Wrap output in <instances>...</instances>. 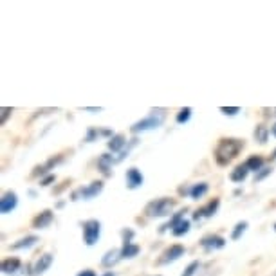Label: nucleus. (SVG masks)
I'll return each instance as SVG.
<instances>
[{"label":"nucleus","instance_id":"obj_4","mask_svg":"<svg viewBox=\"0 0 276 276\" xmlns=\"http://www.w3.org/2000/svg\"><path fill=\"white\" fill-rule=\"evenodd\" d=\"M163 119H165V114H152V116H148V118L141 119V121H137V123L132 125V132L134 134H139V132H147V130H153L161 127L163 125Z\"/></svg>","mask_w":276,"mask_h":276},{"label":"nucleus","instance_id":"obj_14","mask_svg":"<svg viewBox=\"0 0 276 276\" xmlns=\"http://www.w3.org/2000/svg\"><path fill=\"white\" fill-rule=\"evenodd\" d=\"M247 175H249V168H247L246 165H240L231 171V175L229 177H231V181L233 182H244L247 179Z\"/></svg>","mask_w":276,"mask_h":276},{"label":"nucleus","instance_id":"obj_17","mask_svg":"<svg viewBox=\"0 0 276 276\" xmlns=\"http://www.w3.org/2000/svg\"><path fill=\"white\" fill-rule=\"evenodd\" d=\"M112 165H114V157H112L110 153H103L100 157V161H98V166H100V170L103 171V173H110V168Z\"/></svg>","mask_w":276,"mask_h":276},{"label":"nucleus","instance_id":"obj_23","mask_svg":"<svg viewBox=\"0 0 276 276\" xmlns=\"http://www.w3.org/2000/svg\"><path fill=\"white\" fill-rule=\"evenodd\" d=\"M190 228H191V222H190V220H186V218H184V220H182V222L179 224V226H177V228L173 229L171 233H173V235H175V236H182V235H186V233H188V231H190Z\"/></svg>","mask_w":276,"mask_h":276},{"label":"nucleus","instance_id":"obj_21","mask_svg":"<svg viewBox=\"0 0 276 276\" xmlns=\"http://www.w3.org/2000/svg\"><path fill=\"white\" fill-rule=\"evenodd\" d=\"M38 242V238L36 236H25V238H22V240H18L17 244H13L11 249H27V247H33Z\"/></svg>","mask_w":276,"mask_h":276},{"label":"nucleus","instance_id":"obj_27","mask_svg":"<svg viewBox=\"0 0 276 276\" xmlns=\"http://www.w3.org/2000/svg\"><path fill=\"white\" fill-rule=\"evenodd\" d=\"M199 267H200V262H197V260H195V262H191V264H190L188 267L184 269V273H182V276H193L195 273L199 271Z\"/></svg>","mask_w":276,"mask_h":276},{"label":"nucleus","instance_id":"obj_18","mask_svg":"<svg viewBox=\"0 0 276 276\" xmlns=\"http://www.w3.org/2000/svg\"><path fill=\"white\" fill-rule=\"evenodd\" d=\"M141 251V247L135 246V244H123V249H121V258H134L137 256Z\"/></svg>","mask_w":276,"mask_h":276},{"label":"nucleus","instance_id":"obj_12","mask_svg":"<svg viewBox=\"0 0 276 276\" xmlns=\"http://www.w3.org/2000/svg\"><path fill=\"white\" fill-rule=\"evenodd\" d=\"M121 260V249H110L105 253V256L101 258V265L103 267H112Z\"/></svg>","mask_w":276,"mask_h":276},{"label":"nucleus","instance_id":"obj_8","mask_svg":"<svg viewBox=\"0 0 276 276\" xmlns=\"http://www.w3.org/2000/svg\"><path fill=\"white\" fill-rule=\"evenodd\" d=\"M200 246L204 247L206 251H215V249H222V247L226 246V240L218 235H210V236H206V238H202Z\"/></svg>","mask_w":276,"mask_h":276},{"label":"nucleus","instance_id":"obj_19","mask_svg":"<svg viewBox=\"0 0 276 276\" xmlns=\"http://www.w3.org/2000/svg\"><path fill=\"white\" fill-rule=\"evenodd\" d=\"M208 190H210V186L206 182H199V184H193V188L190 190V195H191V199H200L208 193Z\"/></svg>","mask_w":276,"mask_h":276},{"label":"nucleus","instance_id":"obj_26","mask_svg":"<svg viewBox=\"0 0 276 276\" xmlns=\"http://www.w3.org/2000/svg\"><path fill=\"white\" fill-rule=\"evenodd\" d=\"M218 206H220V200L218 199L212 200L208 206H204V208H202V210H204V217L208 218V217H212V215H215V212L218 210Z\"/></svg>","mask_w":276,"mask_h":276},{"label":"nucleus","instance_id":"obj_1","mask_svg":"<svg viewBox=\"0 0 276 276\" xmlns=\"http://www.w3.org/2000/svg\"><path fill=\"white\" fill-rule=\"evenodd\" d=\"M244 148V141L240 139H220V143L215 148V157L218 165H228L240 153Z\"/></svg>","mask_w":276,"mask_h":276},{"label":"nucleus","instance_id":"obj_5","mask_svg":"<svg viewBox=\"0 0 276 276\" xmlns=\"http://www.w3.org/2000/svg\"><path fill=\"white\" fill-rule=\"evenodd\" d=\"M101 191H103V182L101 181H96L92 182L90 186H87V188H80L76 190L74 193H72V200H88V199H92V197H96V195H100Z\"/></svg>","mask_w":276,"mask_h":276},{"label":"nucleus","instance_id":"obj_33","mask_svg":"<svg viewBox=\"0 0 276 276\" xmlns=\"http://www.w3.org/2000/svg\"><path fill=\"white\" fill-rule=\"evenodd\" d=\"M78 276H98V275H96L92 269H85V271H82V273H80Z\"/></svg>","mask_w":276,"mask_h":276},{"label":"nucleus","instance_id":"obj_25","mask_svg":"<svg viewBox=\"0 0 276 276\" xmlns=\"http://www.w3.org/2000/svg\"><path fill=\"white\" fill-rule=\"evenodd\" d=\"M246 229H247V222H246V220L238 222L235 226V229H233V233H231V238H233V240H238V238H240V236L246 233Z\"/></svg>","mask_w":276,"mask_h":276},{"label":"nucleus","instance_id":"obj_24","mask_svg":"<svg viewBox=\"0 0 276 276\" xmlns=\"http://www.w3.org/2000/svg\"><path fill=\"white\" fill-rule=\"evenodd\" d=\"M255 137H256V141L258 143L267 141V137H269V130H267V127H264V125L256 127V130H255Z\"/></svg>","mask_w":276,"mask_h":276},{"label":"nucleus","instance_id":"obj_29","mask_svg":"<svg viewBox=\"0 0 276 276\" xmlns=\"http://www.w3.org/2000/svg\"><path fill=\"white\" fill-rule=\"evenodd\" d=\"M271 171H273V168H267V166H264V168H262V170H260L258 173L255 175V181L258 182V181H262V179H265V177L269 175Z\"/></svg>","mask_w":276,"mask_h":276},{"label":"nucleus","instance_id":"obj_31","mask_svg":"<svg viewBox=\"0 0 276 276\" xmlns=\"http://www.w3.org/2000/svg\"><path fill=\"white\" fill-rule=\"evenodd\" d=\"M11 112H13V108H9V106H4V108H2V125H6V121Z\"/></svg>","mask_w":276,"mask_h":276},{"label":"nucleus","instance_id":"obj_30","mask_svg":"<svg viewBox=\"0 0 276 276\" xmlns=\"http://www.w3.org/2000/svg\"><path fill=\"white\" fill-rule=\"evenodd\" d=\"M132 238H134V231L123 229V244H132Z\"/></svg>","mask_w":276,"mask_h":276},{"label":"nucleus","instance_id":"obj_9","mask_svg":"<svg viewBox=\"0 0 276 276\" xmlns=\"http://www.w3.org/2000/svg\"><path fill=\"white\" fill-rule=\"evenodd\" d=\"M143 173L137 168H128L127 170V186H128L130 190H135L139 188V186H143Z\"/></svg>","mask_w":276,"mask_h":276},{"label":"nucleus","instance_id":"obj_16","mask_svg":"<svg viewBox=\"0 0 276 276\" xmlns=\"http://www.w3.org/2000/svg\"><path fill=\"white\" fill-rule=\"evenodd\" d=\"M244 165L249 168V171H256V173H258V171L264 168V159L260 157V155H251Z\"/></svg>","mask_w":276,"mask_h":276},{"label":"nucleus","instance_id":"obj_2","mask_svg":"<svg viewBox=\"0 0 276 276\" xmlns=\"http://www.w3.org/2000/svg\"><path fill=\"white\" fill-rule=\"evenodd\" d=\"M173 208H175V200L163 197V199L152 200L147 206V215L148 217H166V215H170Z\"/></svg>","mask_w":276,"mask_h":276},{"label":"nucleus","instance_id":"obj_3","mask_svg":"<svg viewBox=\"0 0 276 276\" xmlns=\"http://www.w3.org/2000/svg\"><path fill=\"white\" fill-rule=\"evenodd\" d=\"M101 235V222L96 218H90L87 222H83V240L87 246H94L100 240Z\"/></svg>","mask_w":276,"mask_h":276},{"label":"nucleus","instance_id":"obj_28","mask_svg":"<svg viewBox=\"0 0 276 276\" xmlns=\"http://www.w3.org/2000/svg\"><path fill=\"white\" fill-rule=\"evenodd\" d=\"M220 112L226 114V116H236L240 112V108L238 106H220Z\"/></svg>","mask_w":276,"mask_h":276},{"label":"nucleus","instance_id":"obj_37","mask_svg":"<svg viewBox=\"0 0 276 276\" xmlns=\"http://www.w3.org/2000/svg\"><path fill=\"white\" fill-rule=\"evenodd\" d=\"M275 231H276V224H275Z\"/></svg>","mask_w":276,"mask_h":276},{"label":"nucleus","instance_id":"obj_36","mask_svg":"<svg viewBox=\"0 0 276 276\" xmlns=\"http://www.w3.org/2000/svg\"><path fill=\"white\" fill-rule=\"evenodd\" d=\"M273 157H275V159H276V150H275V152H273Z\"/></svg>","mask_w":276,"mask_h":276},{"label":"nucleus","instance_id":"obj_35","mask_svg":"<svg viewBox=\"0 0 276 276\" xmlns=\"http://www.w3.org/2000/svg\"><path fill=\"white\" fill-rule=\"evenodd\" d=\"M103 276H114V273H112V271H108V273H105Z\"/></svg>","mask_w":276,"mask_h":276},{"label":"nucleus","instance_id":"obj_13","mask_svg":"<svg viewBox=\"0 0 276 276\" xmlns=\"http://www.w3.org/2000/svg\"><path fill=\"white\" fill-rule=\"evenodd\" d=\"M108 145V150L110 152H121L125 148V145H127V139H125V135L121 134H116L110 137V141L106 143Z\"/></svg>","mask_w":276,"mask_h":276},{"label":"nucleus","instance_id":"obj_20","mask_svg":"<svg viewBox=\"0 0 276 276\" xmlns=\"http://www.w3.org/2000/svg\"><path fill=\"white\" fill-rule=\"evenodd\" d=\"M184 212H186V210H182V212L175 213V215L171 217V220H170V222H168V224H165V226L161 228V231H166V229H170V228H171V231H173V229H175L177 226H179V224H181L182 220H184Z\"/></svg>","mask_w":276,"mask_h":276},{"label":"nucleus","instance_id":"obj_10","mask_svg":"<svg viewBox=\"0 0 276 276\" xmlns=\"http://www.w3.org/2000/svg\"><path fill=\"white\" fill-rule=\"evenodd\" d=\"M51 264H53V255H49V253H45V255H42L40 258L36 260L35 267H33V275H43L45 271L51 267Z\"/></svg>","mask_w":276,"mask_h":276},{"label":"nucleus","instance_id":"obj_6","mask_svg":"<svg viewBox=\"0 0 276 276\" xmlns=\"http://www.w3.org/2000/svg\"><path fill=\"white\" fill-rule=\"evenodd\" d=\"M184 253H186L184 246H181V244H175V246L168 247V249H166L163 255H161L159 264H170V262H175V260H179L181 256H184Z\"/></svg>","mask_w":276,"mask_h":276},{"label":"nucleus","instance_id":"obj_22","mask_svg":"<svg viewBox=\"0 0 276 276\" xmlns=\"http://www.w3.org/2000/svg\"><path fill=\"white\" fill-rule=\"evenodd\" d=\"M190 118H191V108L190 106H184V108H181V110L177 112V123L182 125V123H188Z\"/></svg>","mask_w":276,"mask_h":276},{"label":"nucleus","instance_id":"obj_7","mask_svg":"<svg viewBox=\"0 0 276 276\" xmlns=\"http://www.w3.org/2000/svg\"><path fill=\"white\" fill-rule=\"evenodd\" d=\"M17 206H18V197L15 191H6V193L2 195V199H0V212H2V215L11 213Z\"/></svg>","mask_w":276,"mask_h":276},{"label":"nucleus","instance_id":"obj_15","mask_svg":"<svg viewBox=\"0 0 276 276\" xmlns=\"http://www.w3.org/2000/svg\"><path fill=\"white\" fill-rule=\"evenodd\" d=\"M20 269V260L18 258H7L2 262V273L4 275H13Z\"/></svg>","mask_w":276,"mask_h":276},{"label":"nucleus","instance_id":"obj_32","mask_svg":"<svg viewBox=\"0 0 276 276\" xmlns=\"http://www.w3.org/2000/svg\"><path fill=\"white\" fill-rule=\"evenodd\" d=\"M51 182H54V175H49V177H45V179H43V181H42L40 184H42V186H49Z\"/></svg>","mask_w":276,"mask_h":276},{"label":"nucleus","instance_id":"obj_11","mask_svg":"<svg viewBox=\"0 0 276 276\" xmlns=\"http://www.w3.org/2000/svg\"><path fill=\"white\" fill-rule=\"evenodd\" d=\"M53 212L51 210H45V212H42L38 217L33 218V228L35 229H43V228H47V226H51V222H53Z\"/></svg>","mask_w":276,"mask_h":276},{"label":"nucleus","instance_id":"obj_34","mask_svg":"<svg viewBox=\"0 0 276 276\" xmlns=\"http://www.w3.org/2000/svg\"><path fill=\"white\" fill-rule=\"evenodd\" d=\"M271 132H273V135H275V137H276V123L273 125V127H271Z\"/></svg>","mask_w":276,"mask_h":276}]
</instances>
